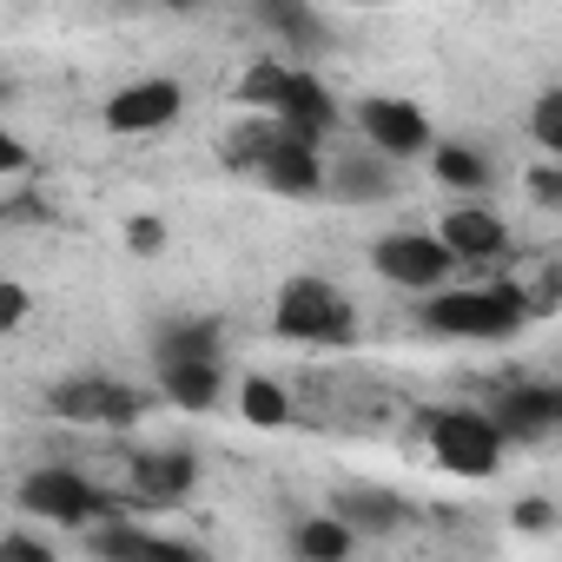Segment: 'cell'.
I'll use <instances>...</instances> for the list:
<instances>
[{
    "instance_id": "9",
    "label": "cell",
    "mask_w": 562,
    "mask_h": 562,
    "mask_svg": "<svg viewBox=\"0 0 562 562\" xmlns=\"http://www.w3.org/2000/svg\"><path fill=\"white\" fill-rule=\"evenodd\" d=\"M179 113H186V87L172 74H153V80H133V87H120L106 100V133L146 139V133H166Z\"/></svg>"
},
{
    "instance_id": "29",
    "label": "cell",
    "mask_w": 562,
    "mask_h": 562,
    "mask_svg": "<svg viewBox=\"0 0 562 562\" xmlns=\"http://www.w3.org/2000/svg\"><path fill=\"white\" fill-rule=\"evenodd\" d=\"M27 285H8V292H0V331H21L27 325Z\"/></svg>"
},
{
    "instance_id": "11",
    "label": "cell",
    "mask_w": 562,
    "mask_h": 562,
    "mask_svg": "<svg viewBox=\"0 0 562 562\" xmlns=\"http://www.w3.org/2000/svg\"><path fill=\"white\" fill-rule=\"evenodd\" d=\"M490 417L503 424L509 443H542V437L562 430V417H555V384H503V391L490 397Z\"/></svg>"
},
{
    "instance_id": "6",
    "label": "cell",
    "mask_w": 562,
    "mask_h": 562,
    "mask_svg": "<svg viewBox=\"0 0 562 562\" xmlns=\"http://www.w3.org/2000/svg\"><path fill=\"white\" fill-rule=\"evenodd\" d=\"M47 411L80 430H126L146 417V391H133L120 378H67V384H54Z\"/></svg>"
},
{
    "instance_id": "26",
    "label": "cell",
    "mask_w": 562,
    "mask_h": 562,
    "mask_svg": "<svg viewBox=\"0 0 562 562\" xmlns=\"http://www.w3.org/2000/svg\"><path fill=\"white\" fill-rule=\"evenodd\" d=\"M126 251H139V258H159V251H166V218H153V212L126 218Z\"/></svg>"
},
{
    "instance_id": "22",
    "label": "cell",
    "mask_w": 562,
    "mask_h": 562,
    "mask_svg": "<svg viewBox=\"0 0 562 562\" xmlns=\"http://www.w3.org/2000/svg\"><path fill=\"white\" fill-rule=\"evenodd\" d=\"M292 74H299V67H285V60H251V67L238 74V106L278 113V106H285V93H292Z\"/></svg>"
},
{
    "instance_id": "30",
    "label": "cell",
    "mask_w": 562,
    "mask_h": 562,
    "mask_svg": "<svg viewBox=\"0 0 562 562\" xmlns=\"http://www.w3.org/2000/svg\"><path fill=\"white\" fill-rule=\"evenodd\" d=\"M153 8H166V14H199L205 0H153Z\"/></svg>"
},
{
    "instance_id": "28",
    "label": "cell",
    "mask_w": 562,
    "mask_h": 562,
    "mask_svg": "<svg viewBox=\"0 0 562 562\" xmlns=\"http://www.w3.org/2000/svg\"><path fill=\"white\" fill-rule=\"evenodd\" d=\"M529 192L549 205V212H562V159H549V166H536L529 172Z\"/></svg>"
},
{
    "instance_id": "25",
    "label": "cell",
    "mask_w": 562,
    "mask_h": 562,
    "mask_svg": "<svg viewBox=\"0 0 562 562\" xmlns=\"http://www.w3.org/2000/svg\"><path fill=\"white\" fill-rule=\"evenodd\" d=\"M509 529H522V536H549V529H562V509H555L549 496H522V503H509Z\"/></svg>"
},
{
    "instance_id": "16",
    "label": "cell",
    "mask_w": 562,
    "mask_h": 562,
    "mask_svg": "<svg viewBox=\"0 0 562 562\" xmlns=\"http://www.w3.org/2000/svg\"><path fill=\"white\" fill-rule=\"evenodd\" d=\"M278 120H285L292 133H305V139H331V133H338V100H331V87H325L318 74L299 67L285 106H278Z\"/></svg>"
},
{
    "instance_id": "8",
    "label": "cell",
    "mask_w": 562,
    "mask_h": 562,
    "mask_svg": "<svg viewBox=\"0 0 562 562\" xmlns=\"http://www.w3.org/2000/svg\"><path fill=\"white\" fill-rule=\"evenodd\" d=\"M258 186H265V192H278V199H325V192H331V166H325V146L285 126V133L271 139L265 166H258Z\"/></svg>"
},
{
    "instance_id": "27",
    "label": "cell",
    "mask_w": 562,
    "mask_h": 562,
    "mask_svg": "<svg viewBox=\"0 0 562 562\" xmlns=\"http://www.w3.org/2000/svg\"><path fill=\"white\" fill-rule=\"evenodd\" d=\"M27 172H34V153H27V139H14V133H8V139H0V179L21 186Z\"/></svg>"
},
{
    "instance_id": "10",
    "label": "cell",
    "mask_w": 562,
    "mask_h": 562,
    "mask_svg": "<svg viewBox=\"0 0 562 562\" xmlns=\"http://www.w3.org/2000/svg\"><path fill=\"white\" fill-rule=\"evenodd\" d=\"M199 490V457L192 450H139L133 457V503L139 509H172Z\"/></svg>"
},
{
    "instance_id": "4",
    "label": "cell",
    "mask_w": 562,
    "mask_h": 562,
    "mask_svg": "<svg viewBox=\"0 0 562 562\" xmlns=\"http://www.w3.org/2000/svg\"><path fill=\"white\" fill-rule=\"evenodd\" d=\"M14 503H21V516H41V522H54V529H93L100 516H120V503H113L93 476H80L74 463H41V470H27L21 490H14Z\"/></svg>"
},
{
    "instance_id": "14",
    "label": "cell",
    "mask_w": 562,
    "mask_h": 562,
    "mask_svg": "<svg viewBox=\"0 0 562 562\" xmlns=\"http://www.w3.org/2000/svg\"><path fill=\"white\" fill-rule=\"evenodd\" d=\"M391 166L397 159H384L371 139H358L338 166H331V199H351V205H378V199H391Z\"/></svg>"
},
{
    "instance_id": "15",
    "label": "cell",
    "mask_w": 562,
    "mask_h": 562,
    "mask_svg": "<svg viewBox=\"0 0 562 562\" xmlns=\"http://www.w3.org/2000/svg\"><path fill=\"white\" fill-rule=\"evenodd\" d=\"M331 509H338L358 536H397V529L411 522L404 496H391V490H378V483H345V490L331 496Z\"/></svg>"
},
{
    "instance_id": "24",
    "label": "cell",
    "mask_w": 562,
    "mask_h": 562,
    "mask_svg": "<svg viewBox=\"0 0 562 562\" xmlns=\"http://www.w3.org/2000/svg\"><path fill=\"white\" fill-rule=\"evenodd\" d=\"M529 146L549 153V159H562V87H542L529 100Z\"/></svg>"
},
{
    "instance_id": "12",
    "label": "cell",
    "mask_w": 562,
    "mask_h": 562,
    "mask_svg": "<svg viewBox=\"0 0 562 562\" xmlns=\"http://www.w3.org/2000/svg\"><path fill=\"white\" fill-rule=\"evenodd\" d=\"M437 232H443V245H450L463 265H490V258L509 251V225H503V212H490L483 199L450 205V212L437 218Z\"/></svg>"
},
{
    "instance_id": "31",
    "label": "cell",
    "mask_w": 562,
    "mask_h": 562,
    "mask_svg": "<svg viewBox=\"0 0 562 562\" xmlns=\"http://www.w3.org/2000/svg\"><path fill=\"white\" fill-rule=\"evenodd\" d=\"M555 417H562V384H555Z\"/></svg>"
},
{
    "instance_id": "21",
    "label": "cell",
    "mask_w": 562,
    "mask_h": 562,
    "mask_svg": "<svg viewBox=\"0 0 562 562\" xmlns=\"http://www.w3.org/2000/svg\"><path fill=\"white\" fill-rule=\"evenodd\" d=\"M251 8H258V21L278 41H292V47H318L325 41V21H318L312 0H251Z\"/></svg>"
},
{
    "instance_id": "1",
    "label": "cell",
    "mask_w": 562,
    "mask_h": 562,
    "mask_svg": "<svg viewBox=\"0 0 562 562\" xmlns=\"http://www.w3.org/2000/svg\"><path fill=\"white\" fill-rule=\"evenodd\" d=\"M536 299L509 278H476V285H437L417 305V325L430 338H457V345H509L529 325Z\"/></svg>"
},
{
    "instance_id": "3",
    "label": "cell",
    "mask_w": 562,
    "mask_h": 562,
    "mask_svg": "<svg viewBox=\"0 0 562 562\" xmlns=\"http://www.w3.org/2000/svg\"><path fill=\"white\" fill-rule=\"evenodd\" d=\"M271 338L331 351V345H351V338H358V312H351V299L331 285V278H312V271H305V278H285V285H278Z\"/></svg>"
},
{
    "instance_id": "19",
    "label": "cell",
    "mask_w": 562,
    "mask_h": 562,
    "mask_svg": "<svg viewBox=\"0 0 562 562\" xmlns=\"http://www.w3.org/2000/svg\"><path fill=\"white\" fill-rule=\"evenodd\" d=\"M430 172H437V186H450V192H490V159L476 153V146H457V139H437L430 146Z\"/></svg>"
},
{
    "instance_id": "7",
    "label": "cell",
    "mask_w": 562,
    "mask_h": 562,
    "mask_svg": "<svg viewBox=\"0 0 562 562\" xmlns=\"http://www.w3.org/2000/svg\"><path fill=\"white\" fill-rule=\"evenodd\" d=\"M358 133H364L384 159H397V166L430 159V146H437L430 113H424L417 100H404V93H371V100L358 106Z\"/></svg>"
},
{
    "instance_id": "2",
    "label": "cell",
    "mask_w": 562,
    "mask_h": 562,
    "mask_svg": "<svg viewBox=\"0 0 562 562\" xmlns=\"http://www.w3.org/2000/svg\"><path fill=\"white\" fill-rule=\"evenodd\" d=\"M424 437H430V457L443 476H463V483H490L509 457V437L503 424L490 417V404H443L424 417Z\"/></svg>"
},
{
    "instance_id": "13",
    "label": "cell",
    "mask_w": 562,
    "mask_h": 562,
    "mask_svg": "<svg viewBox=\"0 0 562 562\" xmlns=\"http://www.w3.org/2000/svg\"><path fill=\"white\" fill-rule=\"evenodd\" d=\"M159 397L179 411L225 404V358H159Z\"/></svg>"
},
{
    "instance_id": "17",
    "label": "cell",
    "mask_w": 562,
    "mask_h": 562,
    "mask_svg": "<svg viewBox=\"0 0 562 562\" xmlns=\"http://www.w3.org/2000/svg\"><path fill=\"white\" fill-rule=\"evenodd\" d=\"M218 345H225V325L212 312H186L153 331V358H218Z\"/></svg>"
},
{
    "instance_id": "5",
    "label": "cell",
    "mask_w": 562,
    "mask_h": 562,
    "mask_svg": "<svg viewBox=\"0 0 562 562\" xmlns=\"http://www.w3.org/2000/svg\"><path fill=\"white\" fill-rule=\"evenodd\" d=\"M371 271L384 278V285L424 299V292L450 285V278L463 271V258L443 245V232H384V238H371Z\"/></svg>"
},
{
    "instance_id": "23",
    "label": "cell",
    "mask_w": 562,
    "mask_h": 562,
    "mask_svg": "<svg viewBox=\"0 0 562 562\" xmlns=\"http://www.w3.org/2000/svg\"><path fill=\"white\" fill-rule=\"evenodd\" d=\"M278 133H285V120H278V113H251L245 126H232V133H225V166H238V172H258Z\"/></svg>"
},
{
    "instance_id": "18",
    "label": "cell",
    "mask_w": 562,
    "mask_h": 562,
    "mask_svg": "<svg viewBox=\"0 0 562 562\" xmlns=\"http://www.w3.org/2000/svg\"><path fill=\"white\" fill-rule=\"evenodd\" d=\"M292 549H299L305 562H345V555L358 549V529H351L338 509H318V516H305V522L292 529Z\"/></svg>"
},
{
    "instance_id": "20",
    "label": "cell",
    "mask_w": 562,
    "mask_h": 562,
    "mask_svg": "<svg viewBox=\"0 0 562 562\" xmlns=\"http://www.w3.org/2000/svg\"><path fill=\"white\" fill-rule=\"evenodd\" d=\"M238 417L251 424V430H285L292 424V391L285 384H278V378H245L238 384Z\"/></svg>"
}]
</instances>
